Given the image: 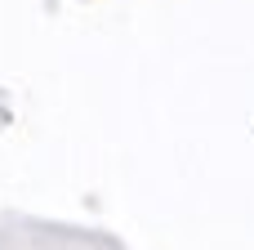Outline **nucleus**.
I'll use <instances>...</instances> for the list:
<instances>
[]
</instances>
